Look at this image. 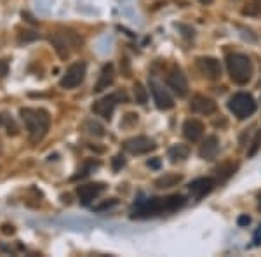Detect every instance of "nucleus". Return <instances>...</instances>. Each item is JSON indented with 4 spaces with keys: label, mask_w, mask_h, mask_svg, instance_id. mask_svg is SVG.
Instances as JSON below:
<instances>
[{
    "label": "nucleus",
    "mask_w": 261,
    "mask_h": 257,
    "mask_svg": "<svg viewBox=\"0 0 261 257\" xmlns=\"http://www.w3.org/2000/svg\"><path fill=\"white\" fill-rule=\"evenodd\" d=\"M185 196L181 195H171L166 198H146V200L140 202L130 212V217H153L164 212H174L179 210L185 205Z\"/></svg>",
    "instance_id": "nucleus-1"
},
{
    "label": "nucleus",
    "mask_w": 261,
    "mask_h": 257,
    "mask_svg": "<svg viewBox=\"0 0 261 257\" xmlns=\"http://www.w3.org/2000/svg\"><path fill=\"white\" fill-rule=\"evenodd\" d=\"M21 120L24 122V127H27L30 139L33 142H39L44 139L47 134L49 125H50V117L45 109H33V108H21L19 111Z\"/></svg>",
    "instance_id": "nucleus-2"
},
{
    "label": "nucleus",
    "mask_w": 261,
    "mask_h": 257,
    "mask_svg": "<svg viewBox=\"0 0 261 257\" xmlns=\"http://www.w3.org/2000/svg\"><path fill=\"white\" fill-rule=\"evenodd\" d=\"M50 44L56 49V52L60 54L61 60H66L71 54V50L82 49L84 40H82V37L73 30H60L50 35Z\"/></svg>",
    "instance_id": "nucleus-3"
},
{
    "label": "nucleus",
    "mask_w": 261,
    "mask_h": 257,
    "mask_svg": "<svg viewBox=\"0 0 261 257\" xmlns=\"http://www.w3.org/2000/svg\"><path fill=\"white\" fill-rule=\"evenodd\" d=\"M226 68L230 78L239 85H246L252 77V63L244 54H230L226 58Z\"/></svg>",
    "instance_id": "nucleus-4"
},
{
    "label": "nucleus",
    "mask_w": 261,
    "mask_h": 257,
    "mask_svg": "<svg viewBox=\"0 0 261 257\" xmlns=\"http://www.w3.org/2000/svg\"><path fill=\"white\" fill-rule=\"evenodd\" d=\"M228 109L239 120L249 119L256 111V101L251 94H247V92H237V94H233L230 98Z\"/></svg>",
    "instance_id": "nucleus-5"
},
{
    "label": "nucleus",
    "mask_w": 261,
    "mask_h": 257,
    "mask_svg": "<svg viewBox=\"0 0 261 257\" xmlns=\"http://www.w3.org/2000/svg\"><path fill=\"white\" fill-rule=\"evenodd\" d=\"M84 78H86V63L79 61L70 65V68L60 80V85L63 89H75L84 82Z\"/></svg>",
    "instance_id": "nucleus-6"
},
{
    "label": "nucleus",
    "mask_w": 261,
    "mask_h": 257,
    "mask_svg": "<svg viewBox=\"0 0 261 257\" xmlns=\"http://www.w3.org/2000/svg\"><path fill=\"white\" fill-rule=\"evenodd\" d=\"M167 85L171 87L174 94H178V98H185L188 94V78L178 66H172L167 73Z\"/></svg>",
    "instance_id": "nucleus-7"
},
{
    "label": "nucleus",
    "mask_w": 261,
    "mask_h": 257,
    "mask_svg": "<svg viewBox=\"0 0 261 257\" xmlns=\"http://www.w3.org/2000/svg\"><path fill=\"white\" fill-rule=\"evenodd\" d=\"M124 148L133 155H143V153H148V151H153L157 148V145L146 136H136L133 139H127L124 142Z\"/></svg>",
    "instance_id": "nucleus-8"
},
{
    "label": "nucleus",
    "mask_w": 261,
    "mask_h": 257,
    "mask_svg": "<svg viewBox=\"0 0 261 257\" xmlns=\"http://www.w3.org/2000/svg\"><path fill=\"white\" fill-rule=\"evenodd\" d=\"M197 68H199V71L207 80H218L221 77V65H220V61L214 60V58H209V56L199 58V60H197Z\"/></svg>",
    "instance_id": "nucleus-9"
},
{
    "label": "nucleus",
    "mask_w": 261,
    "mask_h": 257,
    "mask_svg": "<svg viewBox=\"0 0 261 257\" xmlns=\"http://www.w3.org/2000/svg\"><path fill=\"white\" fill-rule=\"evenodd\" d=\"M120 96L119 94H110V96H105L103 99L96 101L92 104V113H96L98 117H103L105 120H110L113 115V109L117 106V101H119Z\"/></svg>",
    "instance_id": "nucleus-10"
},
{
    "label": "nucleus",
    "mask_w": 261,
    "mask_h": 257,
    "mask_svg": "<svg viewBox=\"0 0 261 257\" xmlns=\"http://www.w3.org/2000/svg\"><path fill=\"white\" fill-rule=\"evenodd\" d=\"M150 91H151V94H153V101H155V104H157L159 109H171L172 106H174V101H172L171 94L164 89L159 82L150 80Z\"/></svg>",
    "instance_id": "nucleus-11"
},
{
    "label": "nucleus",
    "mask_w": 261,
    "mask_h": 257,
    "mask_svg": "<svg viewBox=\"0 0 261 257\" xmlns=\"http://www.w3.org/2000/svg\"><path fill=\"white\" fill-rule=\"evenodd\" d=\"M190 109L193 113H199V115H213V113H216L218 106L214 103V99L202 94H195L192 98Z\"/></svg>",
    "instance_id": "nucleus-12"
},
{
    "label": "nucleus",
    "mask_w": 261,
    "mask_h": 257,
    "mask_svg": "<svg viewBox=\"0 0 261 257\" xmlns=\"http://www.w3.org/2000/svg\"><path fill=\"white\" fill-rule=\"evenodd\" d=\"M105 191L103 183H92V184H84V186L77 188V196L81 200L82 205H89L92 200H96L101 193Z\"/></svg>",
    "instance_id": "nucleus-13"
},
{
    "label": "nucleus",
    "mask_w": 261,
    "mask_h": 257,
    "mask_svg": "<svg viewBox=\"0 0 261 257\" xmlns=\"http://www.w3.org/2000/svg\"><path fill=\"white\" fill-rule=\"evenodd\" d=\"M202 134H204V124L197 119H190L183 124V136L188 139L190 142L200 141Z\"/></svg>",
    "instance_id": "nucleus-14"
},
{
    "label": "nucleus",
    "mask_w": 261,
    "mask_h": 257,
    "mask_svg": "<svg viewBox=\"0 0 261 257\" xmlns=\"http://www.w3.org/2000/svg\"><path fill=\"white\" fill-rule=\"evenodd\" d=\"M214 188V179L211 178H199L195 181H192L190 186H188V189H190V193L195 198H202L205 196L209 191Z\"/></svg>",
    "instance_id": "nucleus-15"
},
{
    "label": "nucleus",
    "mask_w": 261,
    "mask_h": 257,
    "mask_svg": "<svg viewBox=\"0 0 261 257\" xmlns=\"http://www.w3.org/2000/svg\"><path fill=\"white\" fill-rule=\"evenodd\" d=\"M218 150H220V141H218V137L207 136L204 139V142L200 145L199 155H200V158H204V160H213V158H216Z\"/></svg>",
    "instance_id": "nucleus-16"
},
{
    "label": "nucleus",
    "mask_w": 261,
    "mask_h": 257,
    "mask_svg": "<svg viewBox=\"0 0 261 257\" xmlns=\"http://www.w3.org/2000/svg\"><path fill=\"white\" fill-rule=\"evenodd\" d=\"M113 80H115V70H113L112 63H108V65H105L103 68H101V73H99L98 83H96V87H94V92H101V91L108 89V87L113 83Z\"/></svg>",
    "instance_id": "nucleus-17"
},
{
    "label": "nucleus",
    "mask_w": 261,
    "mask_h": 257,
    "mask_svg": "<svg viewBox=\"0 0 261 257\" xmlns=\"http://www.w3.org/2000/svg\"><path fill=\"white\" fill-rule=\"evenodd\" d=\"M188 155H190V148L187 145H176L169 150V160L172 163L183 162L188 158Z\"/></svg>",
    "instance_id": "nucleus-18"
},
{
    "label": "nucleus",
    "mask_w": 261,
    "mask_h": 257,
    "mask_svg": "<svg viewBox=\"0 0 261 257\" xmlns=\"http://www.w3.org/2000/svg\"><path fill=\"white\" fill-rule=\"evenodd\" d=\"M181 176L179 174H164L162 178H159L155 181V186L157 188H171V186H176L178 183H181Z\"/></svg>",
    "instance_id": "nucleus-19"
},
{
    "label": "nucleus",
    "mask_w": 261,
    "mask_h": 257,
    "mask_svg": "<svg viewBox=\"0 0 261 257\" xmlns=\"http://www.w3.org/2000/svg\"><path fill=\"white\" fill-rule=\"evenodd\" d=\"M244 16H251V18H258L261 16V0H247L246 7L242 9Z\"/></svg>",
    "instance_id": "nucleus-20"
},
{
    "label": "nucleus",
    "mask_w": 261,
    "mask_h": 257,
    "mask_svg": "<svg viewBox=\"0 0 261 257\" xmlns=\"http://www.w3.org/2000/svg\"><path fill=\"white\" fill-rule=\"evenodd\" d=\"M133 92H134V101H136L138 104H146V101H148V92H146L145 85H143L141 82L134 83Z\"/></svg>",
    "instance_id": "nucleus-21"
},
{
    "label": "nucleus",
    "mask_w": 261,
    "mask_h": 257,
    "mask_svg": "<svg viewBox=\"0 0 261 257\" xmlns=\"http://www.w3.org/2000/svg\"><path fill=\"white\" fill-rule=\"evenodd\" d=\"M86 129L89 130V134H94V136H103V127L98 124V122H94V120H89L86 124Z\"/></svg>",
    "instance_id": "nucleus-22"
},
{
    "label": "nucleus",
    "mask_w": 261,
    "mask_h": 257,
    "mask_svg": "<svg viewBox=\"0 0 261 257\" xmlns=\"http://www.w3.org/2000/svg\"><path fill=\"white\" fill-rule=\"evenodd\" d=\"M259 150H261V130L256 134V137L252 139V146H251V150H249V153H247V155H249V157H254Z\"/></svg>",
    "instance_id": "nucleus-23"
},
{
    "label": "nucleus",
    "mask_w": 261,
    "mask_h": 257,
    "mask_svg": "<svg viewBox=\"0 0 261 257\" xmlns=\"http://www.w3.org/2000/svg\"><path fill=\"white\" fill-rule=\"evenodd\" d=\"M37 39H39V33H35V32L24 30V32L19 33V42H32V40H37Z\"/></svg>",
    "instance_id": "nucleus-24"
},
{
    "label": "nucleus",
    "mask_w": 261,
    "mask_h": 257,
    "mask_svg": "<svg viewBox=\"0 0 261 257\" xmlns=\"http://www.w3.org/2000/svg\"><path fill=\"white\" fill-rule=\"evenodd\" d=\"M124 165H125V160H124L122 155H117V157L112 160V168H113V170H120Z\"/></svg>",
    "instance_id": "nucleus-25"
},
{
    "label": "nucleus",
    "mask_w": 261,
    "mask_h": 257,
    "mask_svg": "<svg viewBox=\"0 0 261 257\" xmlns=\"http://www.w3.org/2000/svg\"><path fill=\"white\" fill-rule=\"evenodd\" d=\"M119 204V202L113 198V200H110V202H107V204H101V205H98V207H94V210L96 212H101V210H105V209H110V207H115V205Z\"/></svg>",
    "instance_id": "nucleus-26"
},
{
    "label": "nucleus",
    "mask_w": 261,
    "mask_h": 257,
    "mask_svg": "<svg viewBox=\"0 0 261 257\" xmlns=\"http://www.w3.org/2000/svg\"><path fill=\"white\" fill-rule=\"evenodd\" d=\"M178 28H179V30H183V32H185L183 35H185V37H188V39H192L193 33H195L190 26H185V24H178Z\"/></svg>",
    "instance_id": "nucleus-27"
},
{
    "label": "nucleus",
    "mask_w": 261,
    "mask_h": 257,
    "mask_svg": "<svg viewBox=\"0 0 261 257\" xmlns=\"http://www.w3.org/2000/svg\"><path fill=\"white\" fill-rule=\"evenodd\" d=\"M252 243H254L256 247L261 245V224L258 226V230H256V233H254V238H252Z\"/></svg>",
    "instance_id": "nucleus-28"
},
{
    "label": "nucleus",
    "mask_w": 261,
    "mask_h": 257,
    "mask_svg": "<svg viewBox=\"0 0 261 257\" xmlns=\"http://www.w3.org/2000/svg\"><path fill=\"white\" fill-rule=\"evenodd\" d=\"M0 231H2V233L4 235H14V226H12V224H2V230H0Z\"/></svg>",
    "instance_id": "nucleus-29"
},
{
    "label": "nucleus",
    "mask_w": 261,
    "mask_h": 257,
    "mask_svg": "<svg viewBox=\"0 0 261 257\" xmlns=\"http://www.w3.org/2000/svg\"><path fill=\"white\" fill-rule=\"evenodd\" d=\"M237 222H239V226H249L251 217L249 216H241V217L237 219Z\"/></svg>",
    "instance_id": "nucleus-30"
},
{
    "label": "nucleus",
    "mask_w": 261,
    "mask_h": 257,
    "mask_svg": "<svg viewBox=\"0 0 261 257\" xmlns=\"http://www.w3.org/2000/svg\"><path fill=\"white\" fill-rule=\"evenodd\" d=\"M7 75V63L0 61V77H6Z\"/></svg>",
    "instance_id": "nucleus-31"
},
{
    "label": "nucleus",
    "mask_w": 261,
    "mask_h": 257,
    "mask_svg": "<svg viewBox=\"0 0 261 257\" xmlns=\"http://www.w3.org/2000/svg\"><path fill=\"white\" fill-rule=\"evenodd\" d=\"M148 167H151V168H159L161 167V162H159V160H148Z\"/></svg>",
    "instance_id": "nucleus-32"
},
{
    "label": "nucleus",
    "mask_w": 261,
    "mask_h": 257,
    "mask_svg": "<svg viewBox=\"0 0 261 257\" xmlns=\"http://www.w3.org/2000/svg\"><path fill=\"white\" fill-rule=\"evenodd\" d=\"M202 4H204V6H211V4L214 2V0H200Z\"/></svg>",
    "instance_id": "nucleus-33"
},
{
    "label": "nucleus",
    "mask_w": 261,
    "mask_h": 257,
    "mask_svg": "<svg viewBox=\"0 0 261 257\" xmlns=\"http://www.w3.org/2000/svg\"><path fill=\"white\" fill-rule=\"evenodd\" d=\"M258 209H259V212H261V193H259V196H258Z\"/></svg>",
    "instance_id": "nucleus-34"
}]
</instances>
